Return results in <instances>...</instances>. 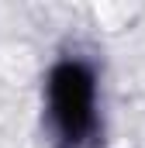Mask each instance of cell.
<instances>
[{"instance_id": "cell-1", "label": "cell", "mask_w": 145, "mask_h": 148, "mask_svg": "<svg viewBox=\"0 0 145 148\" xmlns=\"http://www.w3.org/2000/svg\"><path fill=\"white\" fill-rule=\"evenodd\" d=\"M45 107L55 148H90L100 127L93 66L79 55L59 59L45 76Z\"/></svg>"}]
</instances>
